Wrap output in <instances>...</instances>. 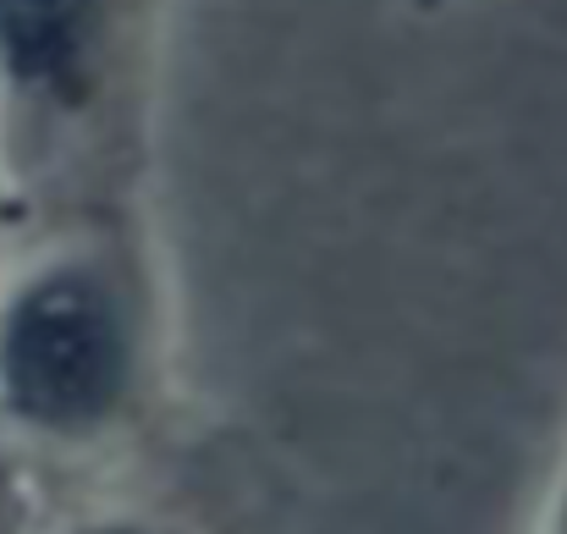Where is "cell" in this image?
Instances as JSON below:
<instances>
[{"mask_svg": "<svg viewBox=\"0 0 567 534\" xmlns=\"http://www.w3.org/2000/svg\"><path fill=\"white\" fill-rule=\"evenodd\" d=\"M127 374L116 304L89 276L22 287L0 320V402L33 430H83L111 413Z\"/></svg>", "mask_w": 567, "mask_h": 534, "instance_id": "cell-1", "label": "cell"}, {"mask_svg": "<svg viewBox=\"0 0 567 534\" xmlns=\"http://www.w3.org/2000/svg\"><path fill=\"white\" fill-rule=\"evenodd\" d=\"M116 0H0V83L28 100H78L111 39Z\"/></svg>", "mask_w": 567, "mask_h": 534, "instance_id": "cell-2", "label": "cell"}, {"mask_svg": "<svg viewBox=\"0 0 567 534\" xmlns=\"http://www.w3.org/2000/svg\"><path fill=\"white\" fill-rule=\"evenodd\" d=\"M419 6H441V0H419Z\"/></svg>", "mask_w": 567, "mask_h": 534, "instance_id": "cell-3", "label": "cell"}]
</instances>
